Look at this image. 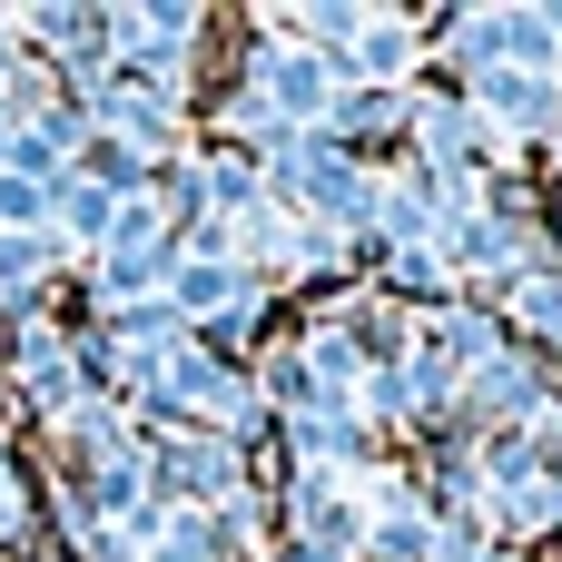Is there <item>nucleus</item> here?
Masks as SVG:
<instances>
[{
	"label": "nucleus",
	"mask_w": 562,
	"mask_h": 562,
	"mask_svg": "<svg viewBox=\"0 0 562 562\" xmlns=\"http://www.w3.org/2000/svg\"><path fill=\"white\" fill-rule=\"evenodd\" d=\"M395 138H415V168H484V128H474V109L445 79H415L405 89V128Z\"/></svg>",
	"instance_id": "2"
},
{
	"label": "nucleus",
	"mask_w": 562,
	"mask_h": 562,
	"mask_svg": "<svg viewBox=\"0 0 562 562\" xmlns=\"http://www.w3.org/2000/svg\"><path fill=\"white\" fill-rule=\"evenodd\" d=\"M237 484H247V454L227 435H198V425L148 435V514H207Z\"/></svg>",
	"instance_id": "1"
},
{
	"label": "nucleus",
	"mask_w": 562,
	"mask_h": 562,
	"mask_svg": "<svg viewBox=\"0 0 562 562\" xmlns=\"http://www.w3.org/2000/svg\"><path fill=\"white\" fill-rule=\"evenodd\" d=\"M494 326H504V346L524 336V356H543V366H553V356H562V257L524 267L514 286H494Z\"/></svg>",
	"instance_id": "3"
}]
</instances>
